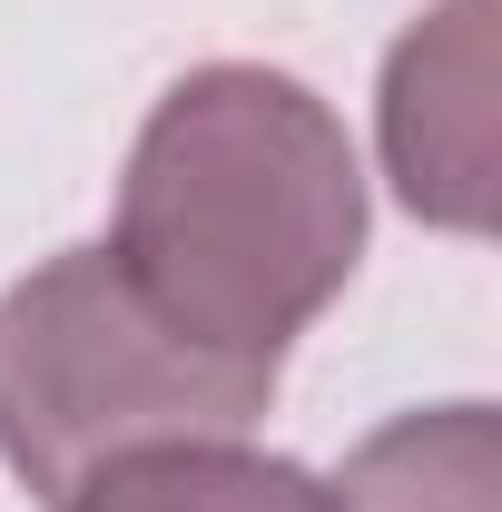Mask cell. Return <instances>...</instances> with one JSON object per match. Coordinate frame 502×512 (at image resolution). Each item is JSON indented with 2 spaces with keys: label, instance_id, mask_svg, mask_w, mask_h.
Returning <instances> with one entry per match:
<instances>
[{
  "label": "cell",
  "instance_id": "cell-1",
  "mask_svg": "<svg viewBox=\"0 0 502 512\" xmlns=\"http://www.w3.org/2000/svg\"><path fill=\"white\" fill-rule=\"evenodd\" d=\"M109 256L207 355L286 365L365 256V168L345 119L286 69H188L128 148Z\"/></svg>",
  "mask_w": 502,
  "mask_h": 512
},
{
  "label": "cell",
  "instance_id": "cell-2",
  "mask_svg": "<svg viewBox=\"0 0 502 512\" xmlns=\"http://www.w3.org/2000/svg\"><path fill=\"white\" fill-rule=\"evenodd\" d=\"M276 404V365H227L158 316L109 247H60L0 296V463L60 512L148 444H217Z\"/></svg>",
  "mask_w": 502,
  "mask_h": 512
},
{
  "label": "cell",
  "instance_id": "cell-3",
  "mask_svg": "<svg viewBox=\"0 0 502 512\" xmlns=\"http://www.w3.org/2000/svg\"><path fill=\"white\" fill-rule=\"evenodd\" d=\"M493 10L502 0H443L384 60V178L453 237L493 227Z\"/></svg>",
  "mask_w": 502,
  "mask_h": 512
},
{
  "label": "cell",
  "instance_id": "cell-4",
  "mask_svg": "<svg viewBox=\"0 0 502 512\" xmlns=\"http://www.w3.org/2000/svg\"><path fill=\"white\" fill-rule=\"evenodd\" d=\"M335 512H502V424L493 404H434L394 414L384 434L345 453L325 483Z\"/></svg>",
  "mask_w": 502,
  "mask_h": 512
},
{
  "label": "cell",
  "instance_id": "cell-5",
  "mask_svg": "<svg viewBox=\"0 0 502 512\" xmlns=\"http://www.w3.org/2000/svg\"><path fill=\"white\" fill-rule=\"evenodd\" d=\"M60 512H335V493L286 453H247L237 434L217 444H148L89 473Z\"/></svg>",
  "mask_w": 502,
  "mask_h": 512
}]
</instances>
